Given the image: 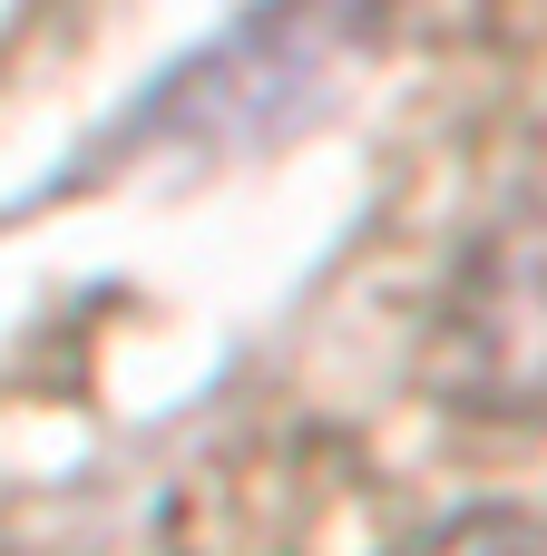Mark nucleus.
I'll use <instances>...</instances> for the list:
<instances>
[{
	"mask_svg": "<svg viewBox=\"0 0 547 556\" xmlns=\"http://www.w3.org/2000/svg\"><path fill=\"white\" fill-rule=\"evenodd\" d=\"M411 556H547V538L519 528V518H460V528H440L431 547H411Z\"/></svg>",
	"mask_w": 547,
	"mask_h": 556,
	"instance_id": "obj_1",
	"label": "nucleus"
}]
</instances>
